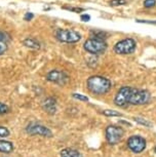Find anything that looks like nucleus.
<instances>
[{
    "instance_id": "17",
    "label": "nucleus",
    "mask_w": 156,
    "mask_h": 157,
    "mask_svg": "<svg viewBox=\"0 0 156 157\" xmlns=\"http://www.w3.org/2000/svg\"><path fill=\"white\" fill-rule=\"evenodd\" d=\"M135 121H137L138 123L142 124V125H145L147 127H151L152 126V123L151 122H149L148 120L143 119V118H140V117H136V118H135Z\"/></svg>"
},
{
    "instance_id": "2",
    "label": "nucleus",
    "mask_w": 156,
    "mask_h": 157,
    "mask_svg": "<svg viewBox=\"0 0 156 157\" xmlns=\"http://www.w3.org/2000/svg\"><path fill=\"white\" fill-rule=\"evenodd\" d=\"M84 49L92 55H101L104 54L107 49V43L105 40L96 39V38H89L84 42Z\"/></svg>"
},
{
    "instance_id": "7",
    "label": "nucleus",
    "mask_w": 156,
    "mask_h": 157,
    "mask_svg": "<svg viewBox=\"0 0 156 157\" xmlns=\"http://www.w3.org/2000/svg\"><path fill=\"white\" fill-rule=\"evenodd\" d=\"M26 132L31 136H40V137H44V138H51L52 136L51 130L48 127L35 122L30 123L26 127Z\"/></svg>"
},
{
    "instance_id": "19",
    "label": "nucleus",
    "mask_w": 156,
    "mask_h": 157,
    "mask_svg": "<svg viewBox=\"0 0 156 157\" xmlns=\"http://www.w3.org/2000/svg\"><path fill=\"white\" fill-rule=\"evenodd\" d=\"M103 114L106 115V116H121V113L117 111H114V110H105L103 111Z\"/></svg>"
},
{
    "instance_id": "24",
    "label": "nucleus",
    "mask_w": 156,
    "mask_h": 157,
    "mask_svg": "<svg viewBox=\"0 0 156 157\" xmlns=\"http://www.w3.org/2000/svg\"><path fill=\"white\" fill-rule=\"evenodd\" d=\"M64 8L65 10L74 11V13H80V11H83V8H80V7H64Z\"/></svg>"
},
{
    "instance_id": "9",
    "label": "nucleus",
    "mask_w": 156,
    "mask_h": 157,
    "mask_svg": "<svg viewBox=\"0 0 156 157\" xmlns=\"http://www.w3.org/2000/svg\"><path fill=\"white\" fill-rule=\"evenodd\" d=\"M127 147L134 153H141L146 148V140L140 136H131L127 140Z\"/></svg>"
},
{
    "instance_id": "13",
    "label": "nucleus",
    "mask_w": 156,
    "mask_h": 157,
    "mask_svg": "<svg viewBox=\"0 0 156 157\" xmlns=\"http://www.w3.org/2000/svg\"><path fill=\"white\" fill-rule=\"evenodd\" d=\"M13 149H14V147L11 142L5 141V140H0V153L10 154L13 152Z\"/></svg>"
},
{
    "instance_id": "23",
    "label": "nucleus",
    "mask_w": 156,
    "mask_h": 157,
    "mask_svg": "<svg viewBox=\"0 0 156 157\" xmlns=\"http://www.w3.org/2000/svg\"><path fill=\"white\" fill-rule=\"evenodd\" d=\"M155 4H156V1H155V0H145V1H144V6L147 7V8L153 7Z\"/></svg>"
},
{
    "instance_id": "14",
    "label": "nucleus",
    "mask_w": 156,
    "mask_h": 157,
    "mask_svg": "<svg viewBox=\"0 0 156 157\" xmlns=\"http://www.w3.org/2000/svg\"><path fill=\"white\" fill-rule=\"evenodd\" d=\"M60 157H82V155L77 150L71 149V148H66V149H63L61 151Z\"/></svg>"
},
{
    "instance_id": "1",
    "label": "nucleus",
    "mask_w": 156,
    "mask_h": 157,
    "mask_svg": "<svg viewBox=\"0 0 156 157\" xmlns=\"http://www.w3.org/2000/svg\"><path fill=\"white\" fill-rule=\"evenodd\" d=\"M87 88L95 94H105L112 87V83L108 78L103 76H92L86 81Z\"/></svg>"
},
{
    "instance_id": "3",
    "label": "nucleus",
    "mask_w": 156,
    "mask_h": 157,
    "mask_svg": "<svg viewBox=\"0 0 156 157\" xmlns=\"http://www.w3.org/2000/svg\"><path fill=\"white\" fill-rule=\"evenodd\" d=\"M55 38L61 42L76 43L81 39V35L74 30L69 29H58L55 32Z\"/></svg>"
},
{
    "instance_id": "27",
    "label": "nucleus",
    "mask_w": 156,
    "mask_h": 157,
    "mask_svg": "<svg viewBox=\"0 0 156 157\" xmlns=\"http://www.w3.org/2000/svg\"><path fill=\"white\" fill-rule=\"evenodd\" d=\"M155 152H156V147H155Z\"/></svg>"
},
{
    "instance_id": "6",
    "label": "nucleus",
    "mask_w": 156,
    "mask_h": 157,
    "mask_svg": "<svg viewBox=\"0 0 156 157\" xmlns=\"http://www.w3.org/2000/svg\"><path fill=\"white\" fill-rule=\"evenodd\" d=\"M124 135V130L120 126L116 125H109L106 128V139L110 145L118 144Z\"/></svg>"
},
{
    "instance_id": "5",
    "label": "nucleus",
    "mask_w": 156,
    "mask_h": 157,
    "mask_svg": "<svg viewBox=\"0 0 156 157\" xmlns=\"http://www.w3.org/2000/svg\"><path fill=\"white\" fill-rule=\"evenodd\" d=\"M151 99V94L145 90H135L132 88L131 97H129V105H145Z\"/></svg>"
},
{
    "instance_id": "22",
    "label": "nucleus",
    "mask_w": 156,
    "mask_h": 157,
    "mask_svg": "<svg viewBox=\"0 0 156 157\" xmlns=\"http://www.w3.org/2000/svg\"><path fill=\"white\" fill-rule=\"evenodd\" d=\"M126 3L125 0H111L110 4L112 6H118V5H124Z\"/></svg>"
},
{
    "instance_id": "25",
    "label": "nucleus",
    "mask_w": 156,
    "mask_h": 157,
    "mask_svg": "<svg viewBox=\"0 0 156 157\" xmlns=\"http://www.w3.org/2000/svg\"><path fill=\"white\" fill-rule=\"evenodd\" d=\"M34 17V14L32 13H27L25 14V17H24V20L25 21H31L32 19Z\"/></svg>"
},
{
    "instance_id": "12",
    "label": "nucleus",
    "mask_w": 156,
    "mask_h": 157,
    "mask_svg": "<svg viewBox=\"0 0 156 157\" xmlns=\"http://www.w3.org/2000/svg\"><path fill=\"white\" fill-rule=\"evenodd\" d=\"M10 37L5 32L0 31V56L3 55L7 50V44L10 42Z\"/></svg>"
},
{
    "instance_id": "26",
    "label": "nucleus",
    "mask_w": 156,
    "mask_h": 157,
    "mask_svg": "<svg viewBox=\"0 0 156 157\" xmlns=\"http://www.w3.org/2000/svg\"><path fill=\"white\" fill-rule=\"evenodd\" d=\"M80 19H81V21H83V22H88V21L90 20V17L88 16V14H82Z\"/></svg>"
},
{
    "instance_id": "21",
    "label": "nucleus",
    "mask_w": 156,
    "mask_h": 157,
    "mask_svg": "<svg viewBox=\"0 0 156 157\" xmlns=\"http://www.w3.org/2000/svg\"><path fill=\"white\" fill-rule=\"evenodd\" d=\"M73 98L76 100H79V101H82V102H87L88 101V98L83 96V94H73Z\"/></svg>"
},
{
    "instance_id": "10",
    "label": "nucleus",
    "mask_w": 156,
    "mask_h": 157,
    "mask_svg": "<svg viewBox=\"0 0 156 157\" xmlns=\"http://www.w3.org/2000/svg\"><path fill=\"white\" fill-rule=\"evenodd\" d=\"M46 79L51 82H54L55 84L59 85H65L68 83L69 76L67 75L64 71L61 70H52L46 75Z\"/></svg>"
},
{
    "instance_id": "15",
    "label": "nucleus",
    "mask_w": 156,
    "mask_h": 157,
    "mask_svg": "<svg viewBox=\"0 0 156 157\" xmlns=\"http://www.w3.org/2000/svg\"><path fill=\"white\" fill-rule=\"evenodd\" d=\"M23 44H24L26 47H29V48H32V49L40 48V43L38 42L36 39H34V38H26V39L23 41Z\"/></svg>"
},
{
    "instance_id": "8",
    "label": "nucleus",
    "mask_w": 156,
    "mask_h": 157,
    "mask_svg": "<svg viewBox=\"0 0 156 157\" xmlns=\"http://www.w3.org/2000/svg\"><path fill=\"white\" fill-rule=\"evenodd\" d=\"M132 87L129 86H123L117 91L115 98H114V103L115 105L119 106V107H126L129 105V97H131Z\"/></svg>"
},
{
    "instance_id": "16",
    "label": "nucleus",
    "mask_w": 156,
    "mask_h": 157,
    "mask_svg": "<svg viewBox=\"0 0 156 157\" xmlns=\"http://www.w3.org/2000/svg\"><path fill=\"white\" fill-rule=\"evenodd\" d=\"M90 36H92V38H96V39L105 40L106 39V36H107V34H106L105 32H103V31L95 30V31L90 32Z\"/></svg>"
},
{
    "instance_id": "11",
    "label": "nucleus",
    "mask_w": 156,
    "mask_h": 157,
    "mask_svg": "<svg viewBox=\"0 0 156 157\" xmlns=\"http://www.w3.org/2000/svg\"><path fill=\"white\" fill-rule=\"evenodd\" d=\"M42 108L46 113L54 115L57 111V102L52 98H48L42 104Z\"/></svg>"
},
{
    "instance_id": "18",
    "label": "nucleus",
    "mask_w": 156,
    "mask_h": 157,
    "mask_svg": "<svg viewBox=\"0 0 156 157\" xmlns=\"http://www.w3.org/2000/svg\"><path fill=\"white\" fill-rule=\"evenodd\" d=\"M10 135V130L5 126H0V138H6Z\"/></svg>"
},
{
    "instance_id": "20",
    "label": "nucleus",
    "mask_w": 156,
    "mask_h": 157,
    "mask_svg": "<svg viewBox=\"0 0 156 157\" xmlns=\"http://www.w3.org/2000/svg\"><path fill=\"white\" fill-rule=\"evenodd\" d=\"M8 112H10V107H8L6 104L0 103V115L6 114Z\"/></svg>"
},
{
    "instance_id": "4",
    "label": "nucleus",
    "mask_w": 156,
    "mask_h": 157,
    "mask_svg": "<svg viewBox=\"0 0 156 157\" xmlns=\"http://www.w3.org/2000/svg\"><path fill=\"white\" fill-rule=\"evenodd\" d=\"M137 43L132 38H126V39L118 41L114 45V52L118 55H131L136 50Z\"/></svg>"
}]
</instances>
